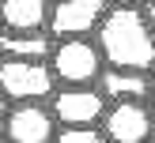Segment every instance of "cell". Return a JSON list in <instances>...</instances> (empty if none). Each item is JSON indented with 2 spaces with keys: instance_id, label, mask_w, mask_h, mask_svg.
<instances>
[{
  "instance_id": "cell-1",
  "label": "cell",
  "mask_w": 155,
  "mask_h": 143,
  "mask_svg": "<svg viewBox=\"0 0 155 143\" xmlns=\"http://www.w3.org/2000/svg\"><path fill=\"white\" fill-rule=\"evenodd\" d=\"M106 68L117 72H155V26L144 8H114L95 34Z\"/></svg>"
},
{
  "instance_id": "cell-2",
  "label": "cell",
  "mask_w": 155,
  "mask_h": 143,
  "mask_svg": "<svg viewBox=\"0 0 155 143\" xmlns=\"http://www.w3.org/2000/svg\"><path fill=\"white\" fill-rule=\"evenodd\" d=\"M49 68L61 87H98L106 75V57L98 49V42L72 38V42H57Z\"/></svg>"
},
{
  "instance_id": "cell-3",
  "label": "cell",
  "mask_w": 155,
  "mask_h": 143,
  "mask_svg": "<svg viewBox=\"0 0 155 143\" xmlns=\"http://www.w3.org/2000/svg\"><path fill=\"white\" fill-rule=\"evenodd\" d=\"M61 90L57 75L49 64H34V60H0V94L12 105H34L45 102Z\"/></svg>"
},
{
  "instance_id": "cell-4",
  "label": "cell",
  "mask_w": 155,
  "mask_h": 143,
  "mask_svg": "<svg viewBox=\"0 0 155 143\" xmlns=\"http://www.w3.org/2000/svg\"><path fill=\"white\" fill-rule=\"evenodd\" d=\"M61 128H102L110 102L98 87H61L49 102Z\"/></svg>"
},
{
  "instance_id": "cell-5",
  "label": "cell",
  "mask_w": 155,
  "mask_h": 143,
  "mask_svg": "<svg viewBox=\"0 0 155 143\" xmlns=\"http://www.w3.org/2000/svg\"><path fill=\"white\" fill-rule=\"evenodd\" d=\"M106 143H155V109L148 102H117L102 120Z\"/></svg>"
},
{
  "instance_id": "cell-6",
  "label": "cell",
  "mask_w": 155,
  "mask_h": 143,
  "mask_svg": "<svg viewBox=\"0 0 155 143\" xmlns=\"http://www.w3.org/2000/svg\"><path fill=\"white\" fill-rule=\"evenodd\" d=\"M106 4L102 0H61L53 4L49 15V34L57 42H72V38H87L98 34V26L106 23Z\"/></svg>"
},
{
  "instance_id": "cell-7",
  "label": "cell",
  "mask_w": 155,
  "mask_h": 143,
  "mask_svg": "<svg viewBox=\"0 0 155 143\" xmlns=\"http://www.w3.org/2000/svg\"><path fill=\"white\" fill-rule=\"evenodd\" d=\"M61 132L49 105H8L4 113V143H53Z\"/></svg>"
},
{
  "instance_id": "cell-8",
  "label": "cell",
  "mask_w": 155,
  "mask_h": 143,
  "mask_svg": "<svg viewBox=\"0 0 155 143\" xmlns=\"http://www.w3.org/2000/svg\"><path fill=\"white\" fill-rule=\"evenodd\" d=\"M0 15H4V34H45L53 4H45V0H8L0 8Z\"/></svg>"
},
{
  "instance_id": "cell-9",
  "label": "cell",
  "mask_w": 155,
  "mask_h": 143,
  "mask_svg": "<svg viewBox=\"0 0 155 143\" xmlns=\"http://www.w3.org/2000/svg\"><path fill=\"white\" fill-rule=\"evenodd\" d=\"M98 90H102V98L110 105H117V102H144L151 94V75L148 72H117V68H106Z\"/></svg>"
},
{
  "instance_id": "cell-10",
  "label": "cell",
  "mask_w": 155,
  "mask_h": 143,
  "mask_svg": "<svg viewBox=\"0 0 155 143\" xmlns=\"http://www.w3.org/2000/svg\"><path fill=\"white\" fill-rule=\"evenodd\" d=\"M0 49L4 60H34V64H49L53 49H57V38L45 30V34H4L0 38Z\"/></svg>"
},
{
  "instance_id": "cell-11",
  "label": "cell",
  "mask_w": 155,
  "mask_h": 143,
  "mask_svg": "<svg viewBox=\"0 0 155 143\" xmlns=\"http://www.w3.org/2000/svg\"><path fill=\"white\" fill-rule=\"evenodd\" d=\"M53 143H106L102 128H61Z\"/></svg>"
},
{
  "instance_id": "cell-12",
  "label": "cell",
  "mask_w": 155,
  "mask_h": 143,
  "mask_svg": "<svg viewBox=\"0 0 155 143\" xmlns=\"http://www.w3.org/2000/svg\"><path fill=\"white\" fill-rule=\"evenodd\" d=\"M151 94H155V72H151Z\"/></svg>"
}]
</instances>
